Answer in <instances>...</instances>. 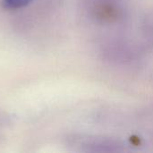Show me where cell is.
I'll list each match as a JSON object with an SVG mask.
<instances>
[{
    "instance_id": "6da1fadb",
    "label": "cell",
    "mask_w": 153,
    "mask_h": 153,
    "mask_svg": "<svg viewBox=\"0 0 153 153\" xmlns=\"http://www.w3.org/2000/svg\"><path fill=\"white\" fill-rule=\"evenodd\" d=\"M32 0H2V5L6 9H19L28 5Z\"/></svg>"
}]
</instances>
